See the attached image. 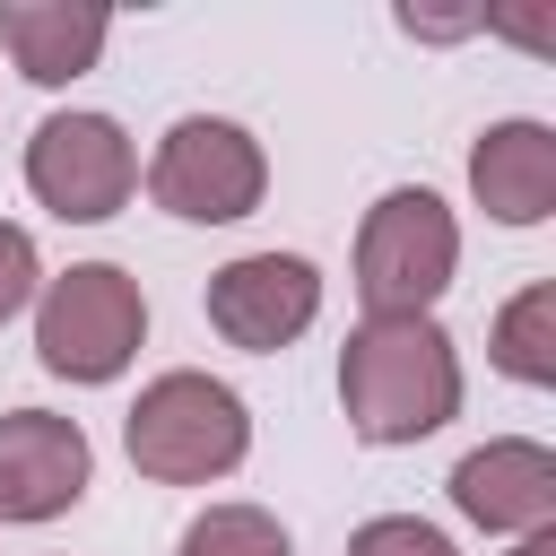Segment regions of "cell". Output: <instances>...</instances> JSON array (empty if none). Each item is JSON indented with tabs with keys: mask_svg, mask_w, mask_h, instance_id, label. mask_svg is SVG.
<instances>
[{
	"mask_svg": "<svg viewBox=\"0 0 556 556\" xmlns=\"http://www.w3.org/2000/svg\"><path fill=\"white\" fill-rule=\"evenodd\" d=\"M339 408L356 443H426L460 417V348L434 313L356 321L339 348Z\"/></svg>",
	"mask_w": 556,
	"mask_h": 556,
	"instance_id": "1",
	"label": "cell"
},
{
	"mask_svg": "<svg viewBox=\"0 0 556 556\" xmlns=\"http://www.w3.org/2000/svg\"><path fill=\"white\" fill-rule=\"evenodd\" d=\"M122 452H130V469L156 478V486H208V478L243 469V452H252V408H243L235 382H217V374H200V365H174V374H156V382L130 400Z\"/></svg>",
	"mask_w": 556,
	"mask_h": 556,
	"instance_id": "2",
	"label": "cell"
},
{
	"mask_svg": "<svg viewBox=\"0 0 556 556\" xmlns=\"http://www.w3.org/2000/svg\"><path fill=\"white\" fill-rule=\"evenodd\" d=\"M460 269V226L452 208L426 191V182H400L365 208L356 226V295H365V321H408V313H434V295L452 287Z\"/></svg>",
	"mask_w": 556,
	"mask_h": 556,
	"instance_id": "3",
	"label": "cell"
},
{
	"mask_svg": "<svg viewBox=\"0 0 556 556\" xmlns=\"http://www.w3.org/2000/svg\"><path fill=\"white\" fill-rule=\"evenodd\" d=\"M148 339V295L113 261H78L35 287V356L61 382H113Z\"/></svg>",
	"mask_w": 556,
	"mask_h": 556,
	"instance_id": "4",
	"label": "cell"
},
{
	"mask_svg": "<svg viewBox=\"0 0 556 556\" xmlns=\"http://www.w3.org/2000/svg\"><path fill=\"white\" fill-rule=\"evenodd\" d=\"M261 191H269V156L226 113H182L148 156V200L182 226H235L261 208Z\"/></svg>",
	"mask_w": 556,
	"mask_h": 556,
	"instance_id": "5",
	"label": "cell"
},
{
	"mask_svg": "<svg viewBox=\"0 0 556 556\" xmlns=\"http://www.w3.org/2000/svg\"><path fill=\"white\" fill-rule=\"evenodd\" d=\"M26 191L61 226H104L139 191V148L113 113H52L26 139Z\"/></svg>",
	"mask_w": 556,
	"mask_h": 556,
	"instance_id": "6",
	"label": "cell"
},
{
	"mask_svg": "<svg viewBox=\"0 0 556 556\" xmlns=\"http://www.w3.org/2000/svg\"><path fill=\"white\" fill-rule=\"evenodd\" d=\"M313 313H321V269L304 252H243L208 278V330L226 348L278 356L313 330Z\"/></svg>",
	"mask_w": 556,
	"mask_h": 556,
	"instance_id": "7",
	"label": "cell"
},
{
	"mask_svg": "<svg viewBox=\"0 0 556 556\" xmlns=\"http://www.w3.org/2000/svg\"><path fill=\"white\" fill-rule=\"evenodd\" d=\"M96 443L78 417L52 408H9L0 417V521H52L87 495Z\"/></svg>",
	"mask_w": 556,
	"mask_h": 556,
	"instance_id": "8",
	"label": "cell"
},
{
	"mask_svg": "<svg viewBox=\"0 0 556 556\" xmlns=\"http://www.w3.org/2000/svg\"><path fill=\"white\" fill-rule=\"evenodd\" d=\"M452 504H460V521H478V530H495V539H504V530H513V539L556 530V452L530 443V434H495V443L460 452Z\"/></svg>",
	"mask_w": 556,
	"mask_h": 556,
	"instance_id": "9",
	"label": "cell"
},
{
	"mask_svg": "<svg viewBox=\"0 0 556 556\" xmlns=\"http://www.w3.org/2000/svg\"><path fill=\"white\" fill-rule=\"evenodd\" d=\"M469 191L495 226H539L556 217V130L547 122H486L469 148Z\"/></svg>",
	"mask_w": 556,
	"mask_h": 556,
	"instance_id": "10",
	"label": "cell"
},
{
	"mask_svg": "<svg viewBox=\"0 0 556 556\" xmlns=\"http://www.w3.org/2000/svg\"><path fill=\"white\" fill-rule=\"evenodd\" d=\"M113 17L104 9H78V0H0V52L17 61V78L35 87H70L96 70Z\"/></svg>",
	"mask_w": 556,
	"mask_h": 556,
	"instance_id": "11",
	"label": "cell"
},
{
	"mask_svg": "<svg viewBox=\"0 0 556 556\" xmlns=\"http://www.w3.org/2000/svg\"><path fill=\"white\" fill-rule=\"evenodd\" d=\"M486 356H495L513 382H530V391H547V382H556V287H547V278H530V287L495 313Z\"/></svg>",
	"mask_w": 556,
	"mask_h": 556,
	"instance_id": "12",
	"label": "cell"
},
{
	"mask_svg": "<svg viewBox=\"0 0 556 556\" xmlns=\"http://www.w3.org/2000/svg\"><path fill=\"white\" fill-rule=\"evenodd\" d=\"M174 556H295V539H287L278 513H261V504H208V513L182 521Z\"/></svg>",
	"mask_w": 556,
	"mask_h": 556,
	"instance_id": "13",
	"label": "cell"
},
{
	"mask_svg": "<svg viewBox=\"0 0 556 556\" xmlns=\"http://www.w3.org/2000/svg\"><path fill=\"white\" fill-rule=\"evenodd\" d=\"M348 556H460V547L417 513H374V521L348 530Z\"/></svg>",
	"mask_w": 556,
	"mask_h": 556,
	"instance_id": "14",
	"label": "cell"
},
{
	"mask_svg": "<svg viewBox=\"0 0 556 556\" xmlns=\"http://www.w3.org/2000/svg\"><path fill=\"white\" fill-rule=\"evenodd\" d=\"M43 287V261H35V235L26 226H0V321H17Z\"/></svg>",
	"mask_w": 556,
	"mask_h": 556,
	"instance_id": "15",
	"label": "cell"
},
{
	"mask_svg": "<svg viewBox=\"0 0 556 556\" xmlns=\"http://www.w3.org/2000/svg\"><path fill=\"white\" fill-rule=\"evenodd\" d=\"M513 556H556V530H530V539H521Z\"/></svg>",
	"mask_w": 556,
	"mask_h": 556,
	"instance_id": "16",
	"label": "cell"
}]
</instances>
